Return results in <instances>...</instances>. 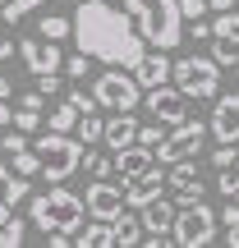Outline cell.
<instances>
[{"label": "cell", "mask_w": 239, "mask_h": 248, "mask_svg": "<svg viewBox=\"0 0 239 248\" xmlns=\"http://www.w3.org/2000/svg\"><path fill=\"white\" fill-rule=\"evenodd\" d=\"M74 42L88 60H101V64H120V69H133L147 51V42L138 37L129 14H120L115 5L106 0H83L74 9Z\"/></svg>", "instance_id": "obj_1"}, {"label": "cell", "mask_w": 239, "mask_h": 248, "mask_svg": "<svg viewBox=\"0 0 239 248\" xmlns=\"http://www.w3.org/2000/svg\"><path fill=\"white\" fill-rule=\"evenodd\" d=\"M124 14L133 18L138 37L152 51H175L184 42V18H179V0H124Z\"/></svg>", "instance_id": "obj_2"}, {"label": "cell", "mask_w": 239, "mask_h": 248, "mask_svg": "<svg viewBox=\"0 0 239 248\" xmlns=\"http://www.w3.org/2000/svg\"><path fill=\"white\" fill-rule=\"evenodd\" d=\"M83 216H88L83 198L74 193V188H64V184L46 188V193H37L32 202H28V221L42 225V230H64V234H74V230L83 225Z\"/></svg>", "instance_id": "obj_3"}, {"label": "cell", "mask_w": 239, "mask_h": 248, "mask_svg": "<svg viewBox=\"0 0 239 248\" xmlns=\"http://www.w3.org/2000/svg\"><path fill=\"white\" fill-rule=\"evenodd\" d=\"M32 152L42 156V179L46 184H64V179L79 170V161H83V142L74 138V133H55V129H46L42 138L32 142Z\"/></svg>", "instance_id": "obj_4"}, {"label": "cell", "mask_w": 239, "mask_h": 248, "mask_svg": "<svg viewBox=\"0 0 239 248\" xmlns=\"http://www.w3.org/2000/svg\"><path fill=\"white\" fill-rule=\"evenodd\" d=\"M170 83H175L189 101H212L216 92H221V64L207 60V55H184V60H170Z\"/></svg>", "instance_id": "obj_5"}, {"label": "cell", "mask_w": 239, "mask_h": 248, "mask_svg": "<svg viewBox=\"0 0 239 248\" xmlns=\"http://www.w3.org/2000/svg\"><path fill=\"white\" fill-rule=\"evenodd\" d=\"M92 101H97V110H138L143 106V88L133 74H124L120 64H111L106 74H97V83H92Z\"/></svg>", "instance_id": "obj_6"}, {"label": "cell", "mask_w": 239, "mask_h": 248, "mask_svg": "<svg viewBox=\"0 0 239 248\" xmlns=\"http://www.w3.org/2000/svg\"><path fill=\"white\" fill-rule=\"evenodd\" d=\"M216 239V212L207 202H189L175 207V225H170V244L179 248H207Z\"/></svg>", "instance_id": "obj_7"}, {"label": "cell", "mask_w": 239, "mask_h": 248, "mask_svg": "<svg viewBox=\"0 0 239 248\" xmlns=\"http://www.w3.org/2000/svg\"><path fill=\"white\" fill-rule=\"evenodd\" d=\"M203 138H207V124L184 115L179 124L166 129V138H161V147H152V156H157L161 166H170V161H179V156H193V152L203 147Z\"/></svg>", "instance_id": "obj_8"}, {"label": "cell", "mask_w": 239, "mask_h": 248, "mask_svg": "<svg viewBox=\"0 0 239 248\" xmlns=\"http://www.w3.org/2000/svg\"><path fill=\"white\" fill-rule=\"evenodd\" d=\"M143 106L152 110V120H161V124H166V129H170V124H179V120L189 115V97L175 88V83L147 88V92H143Z\"/></svg>", "instance_id": "obj_9"}, {"label": "cell", "mask_w": 239, "mask_h": 248, "mask_svg": "<svg viewBox=\"0 0 239 248\" xmlns=\"http://www.w3.org/2000/svg\"><path fill=\"white\" fill-rule=\"evenodd\" d=\"M166 184L175 188V202H179V207H189V202H203V193H207V184H203V175H198V161H193V156H179V161H170V170H166Z\"/></svg>", "instance_id": "obj_10"}, {"label": "cell", "mask_w": 239, "mask_h": 248, "mask_svg": "<svg viewBox=\"0 0 239 248\" xmlns=\"http://www.w3.org/2000/svg\"><path fill=\"white\" fill-rule=\"evenodd\" d=\"M18 55H23V64H28V74H55L60 69V42H51V37H23L18 42Z\"/></svg>", "instance_id": "obj_11"}, {"label": "cell", "mask_w": 239, "mask_h": 248, "mask_svg": "<svg viewBox=\"0 0 239 248\" xmlns=\"http://www.w3.org/2000/svg\"><path fill=\"white\" fill-rule=\"evenodd\" d=\"M83 207H88V221H111V216L124 207V184L92 179V184H88V198H83Z\"/></svg>", "instance_id": "obj_12"}, {"label": "cell", "mask_w": 239, "mask_h": 248, "mask_svg": "<svg viewBox=\"0 0 239 248\" xmlns=\"http://www.w3.org/2000/svg\"><path fill=\"white\" fill-rule=\"evenodd\" d=\"M161 193H166V175H161L157 161H152L143 175L124 179V207H143V202H152V198H161Z\"/></svg>", "instance_id": "obj_13"}, {"label": "cell", "mask_w": 239, "mask_h": 248, "mask_svg": "<svg viewBox=\"0 0 239 248\" xmlns=\"http://www.w3.org/2000/svg\"><path fill=\"white\" fill-rule=\"evenodd\" d=\"M216 110H212V138L216 142H239V92H216Z\"/></svg>", "instance_id": "obj_14"}, {"label": "cell", "mask_w": 239, "mask_h": 248, "mask_svg": "<svg viewBox=\"0 0 239 248\" xmlns=\"http://www.w3.org/2000/svg\"><path fill=\"white\" fill-rule=\"evenodd\" d=\"M129 74L138 78L143 92H147V88H161V83H170V60H166V51H152V46H147V51H143V60L133 64Z\"/></svg>", "instance_id": "obj_15"}, {"label": "cell", "mask_w": 239, "mask_h": 248, "mask_svg": "<svg viewBox=\"0 0 239 248\" xmlns=\"http://www.w3.org/2000/svg\"><path fill=\"white\" fill-rule=\"evenodd\" d=\"M152 147H143V142H129V147H115V156H111V170H115L120 179H133V175H143V170L152 166Z\"/></svg>", "instance_id": "obj_16"}, {"label": "cell", "mask_w": 239, "mask_h": 248, "mask_svg": "<svg viewBox=\"0 0 239 248\" xmlns=\"http://www.w3.org/2000/svg\"><path fill=\"white\" fill-rule=\"evenodd\" d=\"M133 138H138V120H133L129 110H115V115L106 120V129H101V142H106L111 152H115V147H129Z\"/></svg>", "instance_id": "obj_17"}, {"label": "cell", "mask_w": 239, "mask_h": 248, "mask_svg": "<svg viewBox=\"0 0 239 248\" xmlns=\"http://www.w3.org/2000/svg\"><path fill=\"white\" fill-rule=\"evenodd\" d=\"M111 234H115V244L120 248H129V244H143V216L138 212H120L111 216Z\"/></svg>", "instance_id": "obj_18"}, {"label": "cell", "mask_w": 239, "mask_h": 248, "mask_svg": "<svg viewBox=\"0 0 239 248\" xmlns=\"http://www.w3.org/2000/svg\"><path fill=\"white\" fill-rule=\"evenodd\" d=\"M79 244H83V248H115L111 221H88V225H79Z\"/></svg>", "instance_id": "obj_19"}, {"label": "cell", "mask_w": 239, "mask_h": 248, "mask_svg": "<svg viewBox=\"0 0 239 248\" xmlns=\"http://www.w3.org/2000/svg\"><path fill=\"white\" fill-rule=\"evenodd\" d=\"M101 129H106V120H101L97 110L79 115V124H74V133H79V142H83V147H97V142H101Z\"/></svg>", "instance_id": "obj_20"}, {"label": "cell", "mask_w": 239, "mask_h": 248, "mask_svg": "<svg viewBox=\"0 0 239 248\" xmlns=\"http://www.w3.org/2000/svg\"><path fill=\"white\" fill-rule=\"evenodd\" d=\"M74 124H79V106H74V101L64 97L60 106L51 110V120H46V129H55V133H74Z\"/></svg>", "instance_id": "obj_21"}, {"label": "cell", "mask_w": 239, "mask_h": 248, "mask_svg": "<svg viewBox=\"0 0 239 248\" xmlns=\"http://www.w3.org/2000/svg\"><path fill=\"white\" fill-rule=\"evenodd\" d=\"M212 60L216 64H235L239 60V28H235V32H225V37H212Z\"/></svg>", "instance_id": "obj_22"}, {"label": "cell", "mask_w": 239, "mask_h": 248, "mask_svg": "<svg viewBox=\"0 0 239 248\" xmlns=\"http://www.w3.org/2000/svg\"><path fill=\"white\" fill-rule=\"evenodd\" d=\"M14 175H23V179H32V175H42V156L32 152V142L28 147H18L14 152Z\"/></svg>", "instance_id": "obj_23"}, {"label": "cell", "mask_w": 239, "mask_h": 248, "mask_svg": "<svg viewBox=\"0 0 239 248\" xmlns=\"http://www.w3.org/2000/svg\"><path fill=\"white\" fill-rule=\"evenodd\" d=\"M79 170H88L92 179H106V175H111V156H106V152H92V147H83V161H79Z\"/></svg>", "instance_id": "obj_24"}, {"label": "cell", "mask_w": 239, "mask_h": 248, "mask_svg": "<svg viewBox=\"0 0 239 248\" xmlns=\"http://www.w3.org/2000/svg\"><path fill=\"white\" fill-rule=\"evenodd\" d=\"M37 32H42V37H51V42H60V37H69V32H74V18H60V14H46L42 23H37Z\"/></svg>", "instance_id": "obj_25"}, {"label": "cell", "mask_w": 239, "mask_h": 248, "mask_svg": "<svg viewBox=\"0 0 239 248\" xmlns=\"http://www.w3.org/2000/svg\"><path fill=\"white\" fill-rule=\"evenodd\" d=\"M37 5H42V0H0V14H5V23H23Z\"/></svg>", "instance_id": "obj_26"}, {"label": "cell", "mask_w": 239, "mask_h": 248, "mask_svg": "<svg viewBox=\"0 0 239 248\" xmlns=\"http://www.w3.org/2000/svg\"><path fill=\"white\" fill-rule=\"evenodd\" d=\"M0 188H5V198H0V202H9V207H18V202L28 198V179H23V175H14V170H9V179H5Z\"/></svg>", "instance_id": "obj_27"}, {"label": "cell", "mask_w": 239, "mask_h": 248, "mask_svg": "<svg viewBox=\"0 0 239 248\" xmlns=\"http://www.w3.org/2000/svg\"><path fill=\"white\" fill-rule=\"evenodd\" d=\"M23 230H28V221L9 216V221L0 225V248H18V244H23Z\"/></svg>", "instance_id": "obj_28"}, {"label": "cell", "mask_w": 239, "mask_h": 248, "mask_svg": "<svg viewBox=\"0 0 239 248\" xmlns=\"http://www.w3.org/2000/svg\"><path fill=\"white\" fill-rule=\"evenodd\" d=\"M37 124H42V110H32V106H18L9 115V129H18V133H32Z\"/></svg>", "instance_id": "obj_29"}, {"label": "cell", "mask_w": 239, "mask_h": 248, "mask_svg": "<svg viewBox=\"0 0 239 248\" xmlns=\"http://www.w3.org/2000/svg\"><path fill=\"white\" fill-rule=\"evenodd\" d=\"M161 138H166V124L152 120V124H143V129H138V138H133V142H143V147H161Z\"/></svg>", "instance_id": "obj_30"}, {"label": "cell", "mask_w": 239, "mask_h": 248, "mask_svg": "<svg viewBox=\"0 0 239 248\" xmlns=\"http://www.w3.org/2000/svg\"><path fill=\"white\" fill-rule=\"evenodd\" d=\"M216 188H221L225 198H235V193H239V170H235V166H225L221 175H216Z\"/></svg>", "instance_id": "obj_31"}, {"label": "cell", "mask_w": 239, "mask_h": 248, "mask_svg": "<svg viewBox=\"0 0 239 248\" xmlns=\"http://www.w3.org/2000/svg\"><path fill=\"white\" fill-rule=\"evenodd\" d=\"M60 69L69 74V78H88V55H83V51L69 55V60H60Z\"/></svg>", "instance_id": "obj_32"}, {"label": "cell", "mask_w": 239, "mask_h": 248, "mask_svg": "<svg viewBox=\"0 0 239 248\" xmlns=\"http://www.w3.org/2000/svg\"><path fill=\"white\" fill-rule=\"evenodd\" d=\"M179 18H207V0H179Z\"/></svg>", "instance_id": "obj_33"}, {"label": "cell", "mask_w": 239, "mask_h": 248, "mask_svg": "<svg viewBox=\"0 0 239 248\" xmlns=\"http://www.w3.org/2000/svg\"><path fill=\"white\" fill-rule=\"evenodd\" d=\"M212 166H216V170H225V166H235V142H221V147L212 152Z\"/></svg>", "instance_id": "obj_34"}, {"label": "cell", "mask_w": 239, "mask_h": 248, "mask_svg": "<svg viewBox=\"0 0 239 248\" xmlns=\"http://www.w3.org/2000/svg\"><path fill=\"white\" fill-rule=\"evenodd\" d=\"M37 83H42V97H55V92H60V69L55 74H37Z\"/></svg>", "instance_id": "obj_35"}, {"label": "cell", "mask_w": 239, "mask_h": 248, "mask_svg": "<svg viewBox=\"0 0 239 248\" xmlns=\"http://www.w3.org/2000/svg\"><path fill=\"white\" fill-rule=\"evenodd\" d=\"M69 101L79 106V115H88V110H97V101H92V92H69Z\"/></svg>", "instance_id": "obj_36"}, {"label": "cell", "mask_w": 239, "mask_h": 248, "mask_svg": "<svg viewBox=\"0 0 239 248\" xmlns=\"http://www.w3.org/2000/svg\"><path fill=\"white\" fill-rule=\"evenodd\" d=\"M216 221H225V230H239V202H235V198H230V207H225Z\"/></svg>", "instance_id": "obj_37"}, {"label": "cell", "mask_w": 239, "mask_h": 248, "mask_svg": "<svg viewBox=\"0 0 239 248\" xmlns=\"http://www.w3.org/2000/svg\"><path fill=\"white\" fill-rule=\"evenodd\" d=\"M9 55H14V37H5V32H0V64H5Z\"/></svg>", "instance_id": "obj_38"}, {"label": "cell", "mask_w": 239, "mask_h": 248, "mask_svg": "<svg viewBox=\"0 0 239 248\" xmlns=\"http://www.w3.org/2000/svg\"><path fill=\"white\" fill-rule=\"evenodd\" d=\"M18 106H32V110H42V92H23V97H18Z\"/></svg>", "instance_id": "obj_39"}, {"label": "cell", "mask_w": 239, "mask_h": 248, "mask_svg": "<svg viewBox=\"0 0 239 248\" xmlns=\"http://www.w3.org/2000/svg\"><path fill=\"white\" fill-rule=\"evenodd\" d=\"M0 97H5V101L14 97V83H9V74H0Z\"/></svg>", "instance_id": "obj_40"}, {"label": "cell", "mask_w": 239, "mask_h": 248, "mask_svg": "<svg viewBox=\"0 0 239 248\" xmlns=\"http://www.w3.org/2000/svg\"><path fill=\"white\" fill-rule=\"evenodd\" d=\"M9 115H14V110L5 106V97H0V129H9Z\"/></svg>", "instance_id": "obj_41"}, {"label": "cell", "mask_w": 239, "mask_h": 248, "mask_svg": "<svg viewBox=\"0 0 239 248\" xmlns=\"http://www.w3.org/2000/svg\"><path fill=\"white\" fill-rule=\"evenodd\" d=\"M9 216H14V207H9V202H0V225H5Z\"/></svg>", "instance_id": "obj_42"}, {"label": "cell", "mask_w": 239, "mask_h": 248, "mask_svg": "<svg viewBox=\"0 0 239 248\" xmlns=\"http://www.w3.org/2000/svg\"><path fill=\"white\" fill-rule=\"evenodd\" d=\"M5 179H9V166H5V161H0V184H5Z\"/></svg>", "instance_id": "obj_43"}, {"label": "cell", "mask_w": 239, "mask_h": 248, "mask_svg": "<svg viewBox=\"0 0 239 248\" xmlns=\"http://www.w3.org/2000/svg\"><path fill=\"white\" fill-rule=\"evenodd\" d=\"M235 78H239V60H235Z\"/></svg>", "instance_id": "obj_44"}, {"label": "cell", "mask_w": 239, "mask_h": 248, "mask_svg": "<svg viewBox=\"0 0 239 248\" xmlns=\"http://www.w3.org/2000/svg\"><path fill=\"white\" fill-rule=\"evenodd\" d=\"M235 202H239V193H235Z\"/></svg>", "instance_id": "obj_45"}, {"label": "cell", "mask_w": 239, "mask_h": 248, "mask_svg": "<svg viewBox=\"0 0 239 248\" xmlns=\"http://www.w3.org/2000/svg\"><path fill=\"white\" fill-rule=\"evenodd\" d=\"M0 133H5V129H0Z\"/></svg>", "instance_id": "obj_46"}, {"label": "cell", "mask_w": 239, "mask_h": 248, "mask_svg": "<svg viewBox=\"0 0 239 248\" xmlns=\"http://www.w3.org/2000/svg\"><path fill=\"white\" fill-rule=\"evenodd\" d=\"M235 5H239V0H235Z\"/></svg>", "instance_id": "obj_47"}]
</instances>
